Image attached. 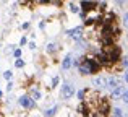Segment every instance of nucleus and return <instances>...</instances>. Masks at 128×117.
Returning a JSON list of instances; mask_svg holds the SVG:
<instances>
[{
  "label": "nucleus",
  "instance_id": "obj_1",
  "mask_svg": "<svg viewBox=\"0 0 128 117\" xmlns=\"http://www.w3.org/2000/svg\"><path fill=\"white\" fill-rule=\"evenodd\" d=\"M73 93H75V88H73L70 83H65V85L62 86V91H60V96H62V99H70L73 96Z\"/></svg>",
  "mask_w": 128,
  "mask_h": 117
},
{
  "label": "nucleus",
  "instance_id": "obj_2",
  "mask_svg": "<svg viewBox=\"0 0 128 117\" xmlns=\"http://www.w3.org/2000/svg\"><path fill=\"white\" fill-rule=\"evenodd\" d=\"M120 47H115V46H112V49H106V54L109 55V60L110 62H115V60L120 59Z\"/></svg>",
  "mask_w": 128,
  "mask_h": 117
},
{
  "label": "nucleus",
  "instance_id": "obj_3",
  "mask_svg": "<svg viewBox=\"0 0 128 117\" xmlns=\"http://www.w3.org/2000/svg\"><path fill=\"white\" fill-rule=\"evenodd\" d=\"M20 104L26 109H32L34 107V99L29 98V96H21V98H20Z\"/></svg>",
  "mask_w": 128,
  "mask_h": 117
},
{
  "label": "nucleus",
  "instance_id": "obj_4",
  "mask_svg": "<svg viewBox=\"0 0 128 117\" xmlns=\"http://www.w3.org/2000/svg\"><path fill=\"white\" fill-rule=\"evenodd\" d=\"M68 36L72 39L80 41V39L83 38V28H81V26H78V28H75V29H70V31H68Z\"/></svg>",
  "mask_w": 128,
  "mask_h": 117
},
{
  "label": "nucleus",
  "instance_id": "obj_5",
  "mask_svg": "<svg viewBox=\"0 0 128 117\" xmlns=\"http://www.w3.org/2000/svg\"><path fill=\"white\" fill-rule=\"evenodd\" d=\"M125 93H126L125 86H123V85H120V86H117V88L114 89L110 96H112V99H118V98H123V94H125Z\"/></svg>",
  "mask_w": 128,
  "mask_h": 117
},
{
  "label": "nucleus",
  "instance_id": "obj_6",
  "mask_svg": "<svg viewBox=\"0 0 128 117\" xmlns=\"http://www.w3.org/2000/svg\"><path fill=\"white\" fill-rule=\"evenodd\" d=\"M80 73H81V75H89V73H92V70H91V67H89V63H88L86 59L80 63Z\"/></svg>",
  "mask_w": 128,
  "mask_h": 117
},
{
  "label": "nucleus",
  "instance_id": "obj_7",
  "mask_svg": "<svg viewBox=\"0 0 128 117\" xmlns=\"http://www.w3.org/2000/svg\"><path fill=\"white\" fill-rule=\"evenodd\" d=\"M97 7L96 2H92V0H83L81 2V8L84 10V12H91V10H94Z\"/></svg>",
  "mask_w": 128,
  "mask_h": 117
},
{
  "label": "nucleus",
  "instance_id": "obj_8",
  "mask_svg": "<svg viewBox=\"0 0 128 117\" xmlns=\"http://www.w3.org/2000/svg\"><path fill=\"white\" fill-rule=\"evenodd\" d=\"M120 85H122V83H120L115 76H109V78H107V88H109L110 91H114V89H115L117 86H120Z\"/></svg>",
  "mask_w": 128,
  "mask_h": 117
},
{
  "label": "nucleus",
  "instance_id": "obj_9",
  "mask_svg": "<svg viewBox=\"0 0 128 117\" xmlns=\"http://www.w3.org/2000/svg\"><path fill=\"white\" fill-rule=\"evenodd\" d=\"M92 85L99 86V88H104V86H107V78H104V76H94L92 78Z\"/></svg>",
  "mask_w": 128,
  "mask_h": 117
},
{
  "label": "nucleus",
  "instance_id": "obj_10",
  "mask_svg": "<svg viewBox=\"0 0 128 117\" xmlns=\"http://www.w3.org/2000/svg\"><path fill=\"white\" fill-rule=\"evenodd\" d=\"M72 63H73L72 55H66V57L63 59V62H62V68H63V70H68L70 67H72Z\"/></svg>",
  "mask_w": 128,
  "mask_h": 117
},
{
  "label": "nucleus",
  "instance_id": "obj_11",
  "mask_svg": "<svg viewBox=\"0 0 128 117\" xmlns=\"http://www.w3.org/2000/svg\"><path fill=\"white\" fill-rule=\"evenodd\" d=\"M55 112H57V106H54V107H50V109H47V111H46V117H54V115H55Z\"/></svg>",
  "mask_w": 128,
  "mask_h": 117
},
{
  "label": "nucleus",
  "instance_id": "obj_12",
  "mask_svg": "<svg viewBox=\"0 0 128 117\" xmlns=\"http://www.w3.org/2000/svg\"><path fill=\"white\" fill-rule=\"evenodd\" d=\"M114 117H123V111L120 107H114Z\"/></svg>",
  "mask_w": 128,
  "mask_h": 117
},
{
  "label": "nucleus",
  "instance_id": "obj_13",
  "mask_svg": "<svg viewBox=\"0 0 128 117\" xmlns=\"http://www.w3.org/2000/svg\"><path fill=\"white\" fill-rule=\"evenodd\" d=\"M78 112H80V114H86V112H88V107L84 106V102H81V104L78 106Z\"/></svg>",
  "mask_w": 128,
  "mask_h": 117
},
{
  "label": "nucleus",
  "instance_id": "obj_14",
  "mask_svg": "<svg viewBox=\"0 0 128 117\" xmlns=\"http://www.w3.org/2000/svg\"><path fill=\"white\" fill-rule=\"evenodd\" d=\"M12 76H13V73L10 72V70H6V72L3 73V78H5L6 81H10V80H12Z\"/></svg>",
  "mask_w": 128,
  "mask_h": 117
},
{
  "label": "nucleus",
  "instance_id": "obj_15",
  "mask_svg": "<svg viewBox=\"0 0 128 117\" xmlns=\"http://www.w3.org/2000/svg\"><path fill=\"white\" fill-rule=\"evenodd\" d=\"M39 98H41V93H39V89H32V99H34V101H36V99H39Z\"/></svg>",
  "mask_w": 128,
  "mask_h": 117
},
{
  "label": "nucleus",
  "instance_id": "obj_16",
  "mask_svg": "<svg viewBox=\"0 0 128 117\" xmlns=\"http://www.w3.org/2000/svg\"><path fill=\"white\" fill-rule=\"evenodd\" d=\"M70 12H72V13H78L80 8H78L76 5H73V3H72V5H70Z\"/></svg>",
  "mask_w": 128,
  "mask_h": 117
},
{
  "label": "nucleus",
  "instance_id": "obj_17",
  "mask_svg": "<svg viewBox=\"0 0 128 117\" xmlns=\"http://www.w3.org/2000/svg\"><path fill=\"white\" fill-rule=\"evenodd\" d=\"M15 65L18 67V68H21V67H24V62H23L21 59H18V60H16V62H15Z\"/></svg>",
  "mask_w": 128,
  "mask_h": 117
},
{
  "label": "nucleus",
  "instance_id": "obj_18",
  "mask_svg": "<svg viewBox=\"0 0 128 117\" xmlns=\"http://www.w3.org/2000/svg\"><path fill=\"white\" fill-rule=\"evenodd\" d=\"M55 49H57L55 44H49V46H47V51H49V52H55Z\"/></svg>",
  "mask_w": 128,
  "mask_h": 117
},
{
  "label": "nucleus",
  "instance_id": "obj_19",
  "mask_svg": "<svg viewBox=\"0 0 128 117\" xmlns=\"http://www.w3.org/2000/svg\"><path fill=\"white\" fill-rule=\"evenodd\" d=\"M122 99H123V101H125L126 104H128V89H126V93H125V94H123V98H122Z\"/></svg>",
  "mask_w": 128,
  "mask_h": 117
},
{
  "label": "nucleus",
  "instance_id": "obj_20",
  "mask_svg": "<svg viewBox=\"0 0 128 117\" xmlns=\"http://www.w3.org/2000/svg\"><path fill=\"white\" fill-rule=\"evenodd\" d=\"M15 57H21V51H20V49H16V51H15Z\"/></svg>",
  "mask_w": 128,
  "mask_h": 117
},
{
  "label": "nucleus",
  "instance_id": "obj_21",
  "mask_svg": "<svg viewBox=\"0 0 128 117\" xmlns=\"http://www.w3.org/2000/svg\"><path fill=\"white\" fill-rule=\"evenodd\" d=\"M78 98L83 101V99H84V91H80V93H78Z\"/></svg>",
  "mask_w": 128,
  "mask_h": 117
},
{
  "label": "nucleus",
  "instance_id": "obj_22",
  "mask_svg": "<svg viewBox=\"0 0 128 117\" xmlns=\"http://www.w3.org/2000/svg\"><path fill=\"white\" fill-rule=\"evenodd\" d=\"M123 23H125V26H126V28H128V13H126V15H125V18H123Z\"/></svg>",
  "mask_w": 128,
  "mask_h": 117
},
{
  "label": "nucleus",
  "instance_id": "obj_23",
  "mask_svg": "<svg viewBox=\"0 0 128 117\" xmlns=\"http://www.w3.org/2000/svg\"><path fill=\"white\" fill-rule=\"evenodd\" d=\"M122 63H123V67H128V59H123Z\"/></svg>",
  "mask_w": 128,
  "mask_h": 117
},
{
  "label": "nucleus",
  "instance_id": "obj_24",
  "mask_svg": "<svg viewBox=\"0 0 128 117\" xmlns=\"http://www.w3.org/2000/svg\"><path fill=\"white\" fill-rule=\"evenodd\" d=\"M125 81L128 83V68H126V72H125Z\"/></svg>",
  "mask_w": 128,
  "mask_h": 117
},
{
  "label": "nucleus",
  "instance_id": "obj_25",
  "mask_svg": "<svg viewBox=\"0 0 128 117\" xmlns=\"http://www.w3.org/2000/svg\"><path fill=\"white\" fill-rule=\"evenodd\" d=\"M117 2H118V3H123V2H125V0H117Z\"/></svg>",
  "mask_w": 128,
  "mask_h": 117
},
{
  "label": "nucleus",
  "instance_id": "obj_26",
  "mask_svg": "<svg viewBox=\"0 0 128 117\" xmlns=\"http://www.w3.org/2000/svg\"><path fill=\"white\" fill-rule=\"evenodd\" d=\"M0 98H2V91H0Z\"/></svg>",
  "mask_w": 128,
  "mask_h": 117
}]
</instances>
